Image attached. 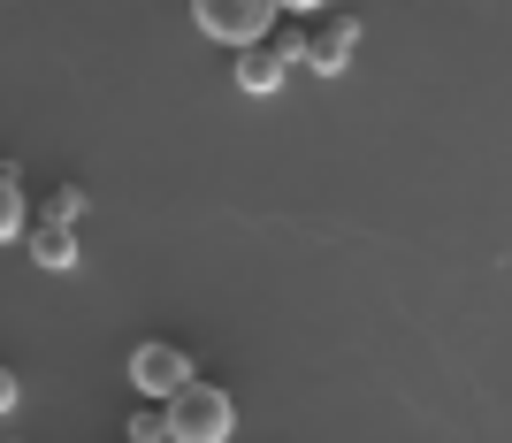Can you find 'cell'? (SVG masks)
Here are the masks:
<instances>
[{"label": "cell", "mask_w": 512, "mask_h": 443, "mask_svg": "<svg viewBox=\"0 0 512 443\" xmlns=\"http://www.w3.org/2000/svg\"><path fill=\"white\" fill-rule=\"evenodd\" d=\"M161 421H169V443H230L237 436V398L222 382H184L169 405H161Z\"/></svg>", "instance_id": "cell-1"}, {"label": "cell", "mask_w": 512, "mask_h": 443, "mask_svg": "<svg viewBox=\"0 0 512 443\" xmlns=\"http://www.w3.org/2000/svg\"><path fill=\"white\" fill-rule=\"evenodd\" d=\"M276 16H283V8H268V0H199V8H192V23L207 31V39H222L230 54L276 46Z\"/></svg>", "instance_id": "cell-2"}, {"label": "cell", "mask_w": 512, "mask_h": 443, "mask_svg": "<svg viewBox=\"0 0 512 443\" xmlns=\"http://www.w3.org/2000/svg\"><path fill=\"white\" fill-rule=\"evenodd\" d=\"M130 390H138V398L146 405H169L176 390H184V382H192V352H184V344L176 337H146V344H130Z\"/></svg>", "instance_id": "cell-3"}, {"label": "cell", "mask_w": 512, "mask_h": 443, "mask_svg": "<svg viewBox=\"0 0 512 443\" xmlns=\"http://www.w3.org/2000/svg\"><path fill=\"white\" fill-rule=\"evenodd\" d=\"M352 46H360V23H352V16H329V23L306 31V54H299V62L321 69V77H337V69L352 62Z\"/></svg>", "instance_id": "cell-4"}, {"label": "cell", "mask_w": 512, "mask_h": 443, "mask_svg": "<svg viewBox=\"0 0 512 443\" xmlns=\"http://www.w3.org/2000/svg\"><path fill=\"white\" fill-rule=\"evenodd\" d=\"M291 62H283L276 46H253V54H237V92H253V100H276Z\"/></svg>", "instance_id": "cell-5"}, {"label": "cell", "mask_w": 512, "mask_h": 443, "mask_svg": "<svg viewBox=\"0 0 512 443\" xmlns=\"http://www.w3.org/2000/svg\"><path fill=\"white\" fill-rule=\"evenodd\" d=\"M31 260H39L46 275H62V268H77V230H54V222H31Z\"/></svg>", "instance_id": "cell-6"}, {"label": "cell", "mask_w": 512, "mask_h": 443, "mask_svg": "<svg viewBox=\"0 0 512 443\" xmlns=\"http://www.w3.org/2000/svg\"><path fill=\"white\" fill-rule=\"evenodd\" d=\"M23 230H31V199H23L16 169H0V245H8V237H23Z\"/></svg>", "instance_id": "cell-7"}, {"label": "cell", "mask_w": 512, "mask_h": 443, "mask_svg": "<svg viewBox=\"0 0 512 443\" xmlns=\"http://www.w3.org/2000/svg\"><path fill=\"white\" fill-rule=\"evenodd\" d=\"M77 214H85V191H77V184H54V191H46V214H39V222H54V230H77Z\"/></svg>", "instance_id": "cell-8"}, {"label": "cell", "mask_w": 512, "mask_h": 443, "mask_svg": "<svg viewBox=\"0 0 512 443\" xmlns=\"http://www.w3.org/2000/svg\"><path fill=\"white\" fill-rule=\"evenodd\" d=\"M123 443H169V421H161V405H138L123 428Z\"/></svg>", "instance_id": "cell-9"}, {"label": "cell", "mask_w": 512, "mask_h": 443, "mask_svg": "<svg viewBox=\"0 0 512 443\" xmlns=\"http://www.w3.org/2000/svg\"><path fill=\"white\" fill-rule=\"evenodd\" d=\"M16 398H23V382L8 375V367H0V421H8V413H16Z\"/></svg>", "instance_id": "cell-10"}]
</instances>
